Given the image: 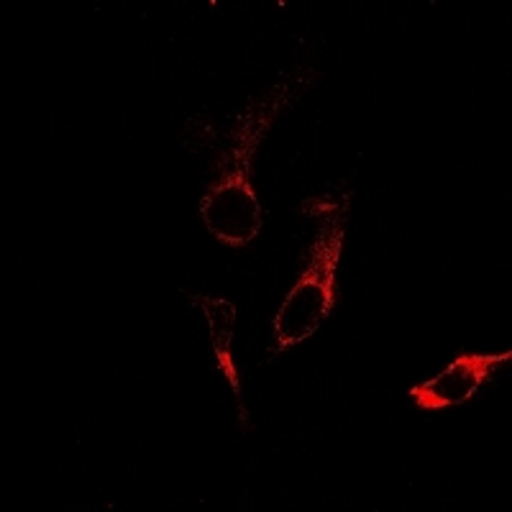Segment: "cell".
Returning <instances> with one entry per match:
<instances>
[{
    "label": "cell",
    "mask_w": 512,
    "mask_h": 512,
    "mask_svg": "<svg viewBox=\"0 0 512 512\" xmlns=\"http://www.w3.org/2000/svg\"><path fill=\"white\" fill-rule=\"evenodd\" d=\"M292 85L282 82L280 88L269 90L259 103H254L241 116L233 131V144L218 167V180L205 190L200 200V216L210 236L221 244L239 246L251 244L262 231V205L251 187V162L272 128L274 118L290 103Z\"/></svg>",
    "instance_id": "cell-1"
},
{
    "label": "cell",
    "mask_w": 512,
    "mask_h": 512,
    "mask_svg": "<svg viewBox=\"0 0 512 512\" xmlns=\"http://www.w3.org/2000/svg\"><path fill=\"white\" fill-rule=\"evenodd\" d=\"M349 198L341 205L333 203L320 210L315 241L308 251L303 274L287 292L285 303L274 315V344L277 351L303 344L328 320L336 308V277L346 244V221H349Z\"/></svg>",
    "instance_id": "cell-2"
},
{
    "label": "cell",
    "mask_w": 512,
    "mask_h": 512,
    "mask_svg": "<svg viewBox=\"0 0 512 512\" xmlns=\"http://www.w3.org/2000/svg\"><path fill=\"white\" fill-rule=\"evenodd\" d=\"M510 361L512 351H505V354H459L441 374L415 384L410 390V397L423 410H446L466 405Z\"/></svg>",
    "instance_id": "cell-3"
},
{
    "label": "cell",
    "mask_w": 512,
    "mask_h": 512,
    "mask_svg": "<svg viewBox=\"0 0 512 512\" xmlns=\"http://www.w3.org/2000/svg\"><path fill=\"white\" fill-rule=\"evenodd\" d=\"M192 305H198L205 313L210 331V346H213V354H216V367L223 377L228 379V387H231L233 397H236V405H239V418L241 423H246V408H244V395H241V379L239 369H236V359H233V336H236V305L226 297H210V295H187Z\"/></svg>",
    "instance_id": "cell-4"
}]
</instances>
